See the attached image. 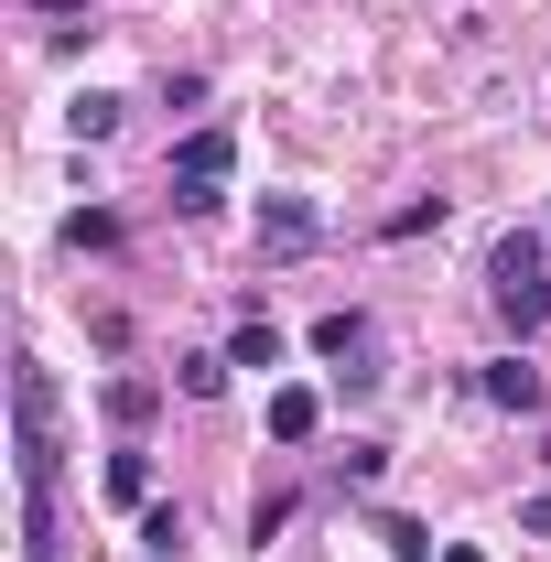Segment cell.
Segmentation results:
<instances>
[{"instance_id":"6da1fadb","label":"cell","mask_w":551,"mask_h":562,"mask_svg":"<svg viewBox=\"0 0 551 562\" xmlns=\"http://www.w3.org/2000/svg\"><path fill=\"white\" fill-rule=\"evenodd\" d=\"M11 454H22V562H66V412L44 357H11Z\"/></svg>"},{"instance_id":"7a4b0ae2","label":"cell","mask_w":551,"mask_h":562,"mask_svg":"<svg viewBox=\"0 0 551 562\" xmlns=\"http://www.w3.org/2000/svg\"><path fill=\"white\" fill-rule=\"evenodd\" d=\"M227 173H238V131H227V120L173 140V206L184 216H216V184H227Z\"/></svg>"},{"instance_id":"3957f363","label":"cell","mask_w":551,"mask_h":562,"mask_svg":"<svg viewBox=\"0 0 551 562\" xmlns=\"http://www.w3.org/2000/svg\"><path fill=\"white\" fill-rule=\"evenodd\" d=\"M325 238V206L314 195H260V260H303Z\"/></svg>"},{"instance_id":"277c9868","label":"cell","mask_w":551,"mask_h":562,"mask_svg":"<svg viewBox=\"0 0 551 562\" xmlns=\"http://www.w3.org/2000/svg\"><path fill=\"white\" fill-rule=\"evenodd\" d=\"M314 357H336V368H346V390H368V379H379V368H368V357H379L368 314H325V325H314Z\"/></svg>"},{"instance_id":"5b68a950","label":"cell","mask_w":551,"mask_h":562,"mask_svg":"<svg viewBox=\"0 0 551 562\" xmlns=\"http://www.w3.org/2000/svg\"><path fill=\"white\" fill-rule=\"evenodd\" d=\"M476 390L497 401V412H519V422L541 412V368H530V357H486V368H476Z\"/></svg>"},{"instance_id":"8992f818","label":"cell","mask_w":551,"mask_h":562,"mask_svg":"<svg viewBox=\"0 0 551 562\" xmlns=\"http://www.w3.org/2000/svg\"><path fill=\"white\" fill-rule=\"evenodd\" d=\"M98 487H109V508H151V454H140V443H120Z\"/></svg>"},{"instance_id":"52a82bcc","label":"cell","mask_w":551,"mask_h":562,"mask_svg":"<svg viewBox=\"0 0 551 562\" xmlns=\"http://www.w3.org/2000/svg\"><path fill=\"white\" fill-rule=\"evenodd\" d=\"M497 314H508L519 336H541V325H551V271L541 281H497Z\"/></svg>"},{"instance_id":"ba28073f","label":"cell","mask_w":551,"mask_h":562,"mask_svg":"<svg viewBox=\"0 0 551 562\" xmlns=\"http://www.w3.org/2000/svg\"><path fill=\"white\" fill-rule=\"evenodd\" d=\"M314 422H325L314 390H271V443H314Z\"/></svg>"},{"instance_id":"9c48e42d","label":"cell","mask_w":551,"mask_h":562,"mask_svg":"<svg viewBox=\"0 0 551 562\" xmlns=\"http://www.w3.org/2000/svg\"><path fill=\"white\" fill-rule=\"evenodd\" d=\"M379 552H390V562H443V552H432V530L401 519V508H379Z\"/></svg>"},{"instance_id":"30bf717a","label":"cell","mask_w":551,"mask_h":562,"mask_svg":"<svg viewBox=\"0 0 551 562\" xmlns=\"http://www.w3.org/2000/svg\"><path fill=\"white\" fill-rule=\"evenodd\" d=\"M227 368H281V325H260V314H249V325L227 336Z\"/></svg>"},{"instance_id":"8fae6325","label":"cell","mask_w":551,"mask_h":562,"mask_svg":"<svg viewBox=\"0 0 551 562\" xmlns=\"http://www.w3.org/2000/svg\"><path fill=\"white\" fill-rule=\"evenodd\" d=\"M151 401H162L151 379H109V422H120V432H140V422H151Z\"/></svg>"},{"instance_id":"7c38bea8","label":"cell","mask_w":551,"mask_h":562,"mask_svg":"<svg viewBox=\"0 0 551 562\" xmlns=\"http://www.w3.org/2000/svg\"><path fill=\"white\" fill-rule=\"evenodd\" d=\"M140 552H184V508H173V497L140 508Z\"/></svg>"},{"instance_id":"4fadbf2b","label":"cell","mask_w":551,"mask_h":562,"mask_svg":"<svg viewBox=\"0 0 551 562\" xmlns=\"http://www.w3.org/2000/svg\"><path fill=\"white\" fill-rule=\"evenodd\" d=\"M173 390H184V401H216V390H227V357H173Z\"/></svg>"},{"instance_id":"5bb4252c","label":"cell","mask_w":551,"mask_h":562,"mask_svg":"<svg viewBox=\"0 0 551 562\" xmlns=\"http://www.w3.org/2000/svg\"><path fill=\"white\" fill-rule=\"evenodd\" d=\"M66 131H76V140H109V131H120V98H98V87H87V98L66 109Z\"/></svg>"},{"instance_id":"9a60e30c","label":"cell","mask_w":551,"mask_h":562,"mask_svg":"<svg viewBox=\"0 0 551 562\" xmlns=\"http://www.w3.org/2000/svg\"><path fill=\"white\" fill-rule=\"evenodd\" d=\"M66 249H120V216H98V206H76V216H66Z\"/></svg>"},{"instance_id":"2e32d148","label":"cell","mask_w":551,"mask_h":562,"mask_svg":"<svg viewBox=\"0 0 551 562\" xmlns=\"http://www.w3.org/2000/svg\"><path fill=\"white\" fill-rule=\"evenodd\" d=\"M443 562H486V552H465V541H443Z\"/></svg>"},{"instance_id":"e0dca14e","label":"cell","mask_w":551,"mask_h":562,"mask_svg":"<svg viewBox=\"0 0 551 562\" xmlns=\"http://www.w3.org/2000/svg\"><path fill=\"white\" fill-rule=\"evenodd\" d=\"M140 562H173V552H140Z\"/></svg>"},{"instance_id":"ac0fdd59","label":"cell","mask_w":551,"mask_h":562,"mask_svg":"<svg viewBox=\"0 0 551 562\" xmlns=\"http://www.w3.org/2000/svg\"><path fill=\"white\" fill-rule=\"evenodd\" d=\"M541 465H551V443H541Z\"/></svg>"}]
</instances>
